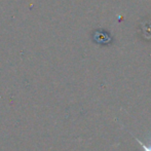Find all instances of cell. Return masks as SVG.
<instances>
[{"label": "cell", "mask_w": 151, "mask_h": 151, "mask_svg": "<svg viewBox=\"0 0 151 151\" xmlns=\"http://www.w3.org/2000/svg\"><path fill=\"white\" fill-rule=\"evenodd\" d=\"M136 140H137V142H138V143H139L140 145L142 146V148H143V151H151V145H150V146L145 145V144H144L143 142H142V141H140V140H139V139H137V138H136Z\"/></svg>", "instance_id": "6da1fadb"}]
</instances>
